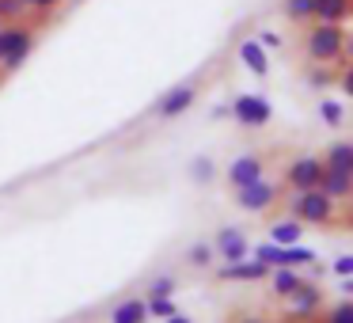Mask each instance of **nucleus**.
I'll list each match as a JSON object with an SVG mask.
<instances>
[{
    "label": "nucleus",
    "mask_w": 353,
    "mask_h": 323,
    "mask_svg": "<svg viewBox=\"0 0 353 323\" xmlns=\"http://www.w3.org/2000/svg\"><path fill=\"white\" fill-rule=\"evenodd\" d=\"M304 50L312 57V65H338L345 54V31L342 23H319L304 35Z\"/></svg>",
    "instance_id": "obj_1"
},
{
    "label": "nucleus",
    "mask_w": 353,
    "mask_h": 323,
    "mask_svg": "<svg viewBox=\"0 0 353 323\" xmlns=\"http://www.w3.org/2000/svg\"><path fill=\"white\" fill-rule=\"evenodd\" d=\"M289 209H292V217H296L300 224H319V228H327V224L338 221V202L327 198L319 186L296 190V198L289 202Z\"/></svg>",
    "instance_id": "obj_2"
},
{
    "label": "nucleus",
    "mask_w": 353,
    "mask_h": 323,
    "mask_svg": "<svg viewBox=\"0 0 353 323\" xmlns=\"http://www.w3.org/2000/svg\"><path fill=\"white\" fill-rule=\"evenodd\" d=\"M254 259L266 266H315V251L300 244H262Z\"/></svg>",
    "instance_id": "obj_3"
},
{
    "label": "nucleus",
    "mask_w": 353,
    "mask_h": 323,
    "mask_svg": "<svg viewBox=\"0 0 353 323\" xmlns=\"http://www.w3.org/2000/svg\"><path fill=\"white\" fill-rule=\"evenodd\" d=\"M274 202H277V186L266 183V179L236 186V206L247 209V213H266V209H274Z\"/></svg>",
    "instance_id": "obj_4"
},
{
    "label": "nucleus",
    "mask_w": 353,
    "mask_h": 323,
    "mask_svg": "<svg viewBox=\"0 0 353 323\" xmlns=\"http://www.w3.org/2000/svg\"><path fill=\"white\" fill-rule=\"evenodd\" d=\"M319 179H323L319 156H296V160L285 168V183H289L292 190H312V186H319Z\"/></svg>",
    "instance_id": "obj_5"
},
{
    "label": "nucleus",
    "mask_w": 353,
    "mask_h": 323,
    "mask_svg": "<svg viewBox=\"0 0 353 323\" xmlns=\"http://www.w3.org/2000/svg\"><path fill=\"white\" fill-rule=\"evenodd\" d=\"M289 312H292V320H315L323 312V289L312 282H300L289 293Z\"/></svg>",
    "instance_id": "obj_6"
},
{
    "label": "nucleus",
    "mask_w": 353,
    "mask_h": 323,
    "mask_svg": "<svg viewBox=\"0 0 353 323\" xmlns=\"http://www.w3.org/2000/svg\"><path fill=\"white\" fill-rule=\"evenodd\" d=\"M270 103L262 99V95H239L236 103H232V118H236L239 126H251V130H259V126L270 122Z\"/></svg>",
    "instance_id": "obj_7"
},
{
    "label": "nucleus",
    "mask_w": 353,
    "mask_h": 323,
    "mask_svg": "<svg viewBox=\"0 0 353 323\" xmlns=\"http://www.w3.org/2000/svg\"><path fill=\"white\" fill-rule=\"evenodd\" d=\"M262 168H266V160H262L259 153H247V156H239V160H232L228 164V186L236 190V186H247V183H254V179H262Z\"/></svg>",
    "instance_id": "obj_8"
},
{
    "label": "nucleus",
    "mask_w": 353,
    "mask_h": 323,
    "mask_svg": "<svg viewBox=\"0 0 353 323\" xmlns=\"http://www.w3.org/2000/svg\"><path fill=\"white\" fill-rule=\"evenodd\" d=\"M216 277H221V282H254V277H262V282H266L270 277V266L266 262H259V259H236V262H224L221 270H216Z\"/></svg>",
    "instance_id": "obj_9"
},
{
    "label": "nucleus",
    "mask_w": 353,
    "mask_h": 323,
    "mask_svg": "<svg viewBox=\"0 0 353 323\" xmlns=\"http://www.w3.org/2000/svg\"><path fill=\"white\" fill-rule=\"evenodd\" d=\"M194 99H198V88L194 84H183V88H175V92H168L160 99V118H179V115H186V110L194 107Z\"/></svg>",
    "instance_id": "obj_10"
},
{
    "label": "nucleus",
    "mask_w": 353,
    "mask_h": 323,
    "mask_svg": "<svg viewBox=\"0 0 353 323\" xmlns=\"http://www.w3.org/2000/svg\"><path fill=\"white\" fill-rule=\"evenodd\" d=\"M319 190L334 202H345L353 194V171H330L323 168V179H319Z\"/></svg>",
    "instance_id": "obj_11"
},
{
    "label": "nucleus",
    "mask_w": 353,
    "mask_h": 323,
    "mask_svg": "<svg viewBox=\"0 0 353 323\" xmlns=\"http://www.w3.org/2000/svg\"><path fill=\"white\" fill-rule=\"evenodd\" d=\"M34 50V31L31 27H19V35H16V42L8 46V54H4V72H12V69H19V65L27 61V54Z\"/></svg>",
    "instance_id": "obj_12"
},
{
    "label": "nucleus",
    "mask_w": 353,
    "mask_h": 323,
    "mask_svg": "<svg viewBox=\"0 0 353 323\" xmlns=\"http://www.w3.org/2000/svg\"><path fill=\"white\" fill-rule=\"evenodd\" d=\"M350 0H312V19L319 23H345L350 19Z\"/></svg>",
    "instance_id": "obj_13"
},
{
    "label": "nucleus",
    "mask_w": 353,
    "mask_h": 323,
    "mask_svg": "<svg viewBox=\"0 0 353 323\" xmlns=\"http://www.w3.org/2000/svg\"><path fill=\"white\" fill-rule=\"evenodd\" d=\"M216 251H221L228 262L247 259V236L239 228H221V232H216Z\"/></svg>",
    "instance_id": "obj_14"
},
{
    "label": "nucleus",
    "mask_w": 353,
    "mask_h": 323,
    "mask_svg": "<svg viewBox=\"0 0 353 323\" xmlns=\"http://www.w3.org/2000/svg\"><path fill=\"white\" fill-rule=\"evenodd\" d=\"M239 61H243L247 69L254 72V77H266V72H270V57H266V46H262L259 39H247L243 46H239Z\"/></svg>",
    "instance_id": "obj_15"
},
{
    "label": "nucleus",
    "mask_w": 353,
    "mask_h": 323,
    "mask_svg": "<svg viewBox=\"0 0 353 323\" xmlns=\"http://www.w3.org/2000/svg\"><path fill=\"white\" fill-rule=\"evenodd\" d=\"M319 160H323V168H330V171H353V145L350 141H338V145H330L327 156H319Z\"/></svg>",
    "instance_id": "obj_16"
},
{
    "label": "nucleus",
    "mask_w": 353,
    "mask_h": 323,
    "mask_svg": "<svg viewBox=\"0 0 353 323\" xmlns=\"http://www.w3.org/2000/svg\"><path fill=\"white\" fill-rule=\"evenodd\" d=\"M145 320H148V308H145V300H141V297L122 300V304L110 312V323H145Z\"/></svg>",
    "instance_id": "obj_17"
},
{
    "label": "nucleus",
    "mask_w": 353,
    "mask_h": 323,
    "mask_svg": "<svg viewBox=\"0 0 353 323\" xmlns=\"http://www.w3.org/2000/svg\"><path fill=\"white\" fill-rule=\"evenodd\" d=\"M270 277H274L270 285H274L277 297H289V293L296 289L300 282H304V277L296 274V266H270Z\"/></svg>",
    "instance_id": "obj_18"
},
{
    "label": "nucleus",
    "mask_w": 353,
    "mask_h": 323,
    "mask_svg": "<svg viewBox=\"0 0 353 323\" xmlns=\"http://www.w3.org/2000/svg\"><path fill=\"white\" fill-rule=\"evenodd\" d=\"M300 232H304L300 221H277L270 228V244H300Z\"/></svg>",
    "instance_id": "obj_19"
},
{
    "label": "nucleus",
    "mask_w": 353,
    "mask_h": 323,
    "mask_svg": "<svg viewBox=\"0 0 353 323\" xmlns=\"http://www.w3.org/2000/svg\"><path fill=\"white\" fill-rule=\"evenodd\" d=\"M145 308H148V315H156V320H168V315L179 312L171 297H145Z\"/></svg>",
    "instance_id": "obj_20"
},
{
    "label": "nucleus",
    "mask_w": 353,
    "mask_h": 323,
    "mask_svg": "<svg viewBox=\"0 0 353 323\" xmlns=\"http://www.w3.org/2000/svg\"><path fill=\"white\" fill-rule=\"evenodd\" d=\"M319 118H323L327 126H334V130H338V126L345 122V110H342V103H334V99H323V103H319Z\"/></svg>",
    "instance_id": "obj_21"
},
{
    "label": "nucleus",
    "mask_w": 353,
    "mask_h": 323,
    "mask_svg": "<svg viewBox=\"0 0 353 323\" xmlns=\"http://www.w3.org/2000/svg\"><path fill=\"white\" fill-rule=\"evenodd\" d=\"M285 16H289L292 23L312 19V0H285Z\"/></svg>",
    "instance_id": "obj_22"
},
{
    "label": "nucleus",
    "mask_w": 353,
    "mask_h": 323,
    "mask_svg": "<svg viewBox=\"0 0 353 323\" xmlns=\"http://www.w3.org/2000/svg\"><path fill=\"white\" fill-rule=\"evenodd\" d=\"M213 175H216V168H213V160H209V156H198V160L190 164V179H198V183H209Z\"/></svg>",
    "instance_id": "obj_23"
},
{
    "label": "nucleus",
    "mask_w": 353,
    "mask_h": 323,
    "mask_svg": "<svg viewBox=\"0 0 353 323\" xmlns=\"http://www.w3.org/2000/svg\"><path fill=\"white\" fill-rule=\"evenodd\" d=\"M323 323H353V304L350 300H338V304L323 315Z\"/></svg>",
    "instance_id": "obj_24"
},
{
    "label": "nucleus",
    "mask_w": 353,
    "mask_h": 323,
    "mask_svg": "<svg viewBox=\"0 0 353 323\" xmlns=\"http://www.w3.org/2000/svg\"><path fill=\"white\" fill-rule=\"evenodd\" d=\"M307 84H312V88H330V84H334V72H330L327 65H315V69L307 72Z\"/></svg>",
    "instance_id": "obj_25"
},
{
    "label": "nucleus",
    "mask_w": 353,
    "mask_h": 323,
    "mask_svg": "<svg viewBox=\"0 0 353 323\" xmlns=\"http://www.w3.org/2000/svg\"><path fill=\"white\" fill-rule=\"evenodd\" d=\"M148 297H175V277H156L152 285H148Z\"/></svg>",
    "instance_id": "obj_26"
},
{
    "label": "nucleus",
    "mask_w": 353,
    "mask_h": 323,
    "mask_svg": "<svg viewBox=\"0 0 353 323\" xmlns=\"http://www.w3.org/2000/svg\"><path fill=\"white\" fill-rule=\"evenodd\" d=\"M186 259H190V266H209V259H213V247H209V244H194Z\"/></svg>",
    "instance_id": "obj_27"
},
{
    "label": "nucleus",
    "mask_w": 353,
    "mask_h": 323,
    "mask_svg": "<svg viewBox=\"0 0 353 323\" xmlns=\"http://www.w3.org/2000/svg\"><path fill=\"white\" fill-rule=\"evenodd\" d=\"M23 4L19 0H0V19H16V16H23Z\"/></svg>",
    "instance_id": "obj_28"
},
{
    "label": "nucleus",
    "mask_w": 353,
    "mask_h": 323,
    "mask_svg": "<svg viewBox=\"0 0 353 323\" xmlns=\"http://www.w3.org/2000/svg\"><path fill=\"white\" fill-rule=\"evenodd\" d=\"M19 27H0V61H4V54H8V46L16 42Z\"/></svg>",
    "instance_id": "obj_29"
},
{
    "label": "nucleus",
    "mask_w": 353,
    "mask_h": 323,
    "mask_svg": "<svg viewBox=\"0 0 353 323\" xmlns=\"http://www.w3.org/2000/svg\"><path fill=\"white\" fill-rule=\"evenodd\" d=\"M334 274H338V277H350V274H353V259H350V255H342V259L334 262Z\"/></svg>",
    "instance_id": "obj_30"
},
{
    "label": "nucleus",
    "mask_w": 353,
    "mask_h": 323,
    "mask_svg": "<svg viewBox=\"0 0 353 323\" xmlns=\"http://www.w3.org/2000/svg\"><path fill=\"white\" fill-rule=\"evenodd\" d=\"M259 39H262V46H270V50H277V46H281V35H274V31L259 35Z\"/></svg>",
    "instance_id": "obj_31"
},
{
    "label": "nucleus",
    "mask_w": 353,
    "mask_h": 323,
    "mask_svg": "<svg viewBox=\"0 0 353 323\" xmlns=\"http://www.w3.org/2000/svg\"><path fill=\"white\" fill-rule=\"evenodd\" d=\"M31 8H39V12H50V8H57V0H31Z\"/></svg>",
    "instance_id": "obj_32"
},
{
    "label": "nucleus",
    "mask_w": 353,
    "mask_h": 323,
    "mask_svg": "<svg viewBox=\"0 0 353 323\" xmlns=\"http://www.w3.org/2000/svg\"><path fill=\"white\" fill-rule=\"evenodd\" d=\"M160 323H190V320H186V315H179V312H175V315H168V320H160Z\"/></svg>",
    "instance_id": "obj_33"
},
{
    "label": "nucleus",
    "mask_w": 353,
    "mask_h": 323,
    "mask_svg": "<svg viewBox=\"0 0 353 323\" xmlns=\"http://www.w3.org/2000/svg\"><path fill=\"white\" fill-rule=\"evenodd\" d=\"M285 323H307V320H292V315H289V320H285Z\"/></svg>",
    "instance_id": "obj_34"
},
{
    "label": "nucleus",
    "mask_w": 353,
    "mask_h": 323,
    "mask_svg": "<svg viewBox=\"0 0 353 323\" xmlns=\"http://www.w3.org/2000/svg\"><path fill=\"white\" fill-rule=\"evenodd\" d=\"M243 323H262V320H243Z\"/></svg>",
    "instance_id": "obj_35"
}]
</instances>
